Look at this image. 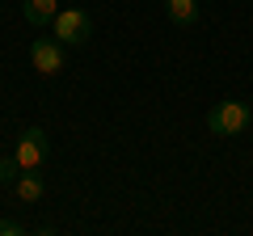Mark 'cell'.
<instances>
[{
    "instance_id": "cell-1",
    "label": "cell",
    "mask_w": 253,
    "mask_h": 236,
    "mask_svg": "<svg viewBox=\"0 0 253 236\" xmlns=\"http://www.w3.org/2000/svg\"><path fill=\"white\" fill-rule=\"evenodd\" d=\"M245 127H249V106H245V101L228 97V101H219V106H211V114H207V131L211 135L232 139V135H241Z\"/></svg>"
},
{
    "instance_id": "cell-2",
    "label": "cell",
    "mask_w": 253,
    "mask_h": 236,
    "mask_svg": "<svg viewBox=\"0 0 253 236\" xmlns=\"http://www.w3.org/2000/svg\"><path fill=\"white\" fill-rule=\"evenodd\" d=\"M51 26H55V38H59L63 46H81V42L93 38V17L84 9H59Z\"/></svg>"
},
{
    "instance_id": "cell-3",
    "label": "cell",
    "mask_w": 253,
    "mask_h": 236,
    "mask_svg": "<svg viewBox=\"0 0 253 236\" xmlns=\"http://www.w3.org/2000/svg\"><path fill=\"white\" fill-rule=\"evenodd\" d=\"M46 152H51V144H46V131L42 127H26L17 139V148H13V156H17L21 169H38V164L46 160Z\"/></svg>"
},
{
    "instance_id": "cell-4",
    "label": "cell",
    "mask_w": 253,
    "mask_h": 236,
    "mask_svg": "<svg viewBox=\"0 0 253 236\" xmlns=\"http://www.w3.org/2000/svg\"><path fill=\"white\" fill-rule=\"evenodd\" d=\"M30 64L38 76H59L63 72V42L55 38H34L30 42Z\"/></svg>"
},
{
    "instance_id": "cell-5",
    "label": "cell",
    "mask_w": 253,
    "mask_h": 236,
    "mask_svg": "<svg viewBox=\"0 0 253 236\" xmlns=\"http://www.w3.org/2000/svg\"><path fill=\"white\" fill-rule=\"evenodd\" d=\"M21 13H26L30 26H51L55 13H59V0H21Z\"/></svg>"
},
{
    "instance_id": "cell-6",
    "label": "cell",
    "mask_w": 253,
    "mask_h": 236,
    "mask_svg": "<svg viewBox=\"0 0 253 236\" xmlns=\"http://www.w3.org/2000/svg\"><path fill=\"white\" fill-rule=\"evenodd\" d=\"M13 190H17L21 202H38V198H42V177H38L34 169H21L17 182H13Z\"/></svg>"
},
{
    "instance_id": "cell-7",
    "label": "cell",
    "mask_w": 253,
    "mask_h": 236,
    "mask_svg": "<svg viewBox=\"0 0 253 236\" xmlns=\"http://www.w3.org/2000/svg\"><path fill=\"white\" fill-rule=\"evenodd\" d=\"M165 13H169L173 26H194L199 21V0H165Z\"/></svg>"
},
{
    "instance_id": "cell-8",
    "label": "cell",
    "mask_w": 253,
    "mask_h": 236,
    "mask_svg": "<svg viewBox=\"0 0 253 236\" xmlns=\"http://www.w3.org/2000/svg\"><path fill=\"white\" fill-rule=\"evenodd\" d=\"M17 173H21L17 156H0V182H4V186H13V182H17Z\"/></svg>"
},
{
    "instance_id": "cell-9",
    "label": "cell",
    "mask_w": 253,
    "mask_h": 236,
    "mask_svg": "<svg viewBox=\"0 0 253 236\" xmlns=\"http://www.w3.org/2000/svg\"><path fill=\"white\" fill-rule=\"evenodd\" d=\"M26 228L17 224V219H0V236H21Z\"/></svg>"
}]
</instances>
